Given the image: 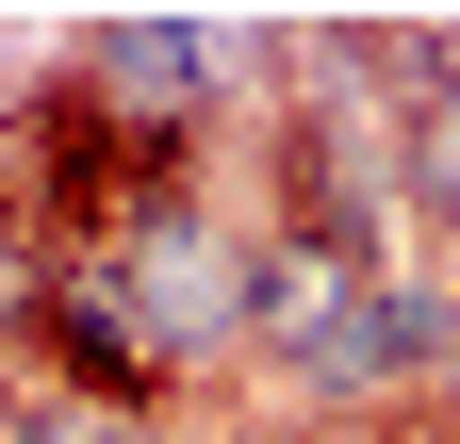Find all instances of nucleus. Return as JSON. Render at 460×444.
I'll list each match as a JSON object with an SVG mask.
<instances>
[{
  "label": "nucleus",
  "instance_id": "f257e3e1",
  "mask_svg": "<svg viewBox=\"0 0 460 444\" xmlns=\"http://www.w3.org/2000/svg\"><path fill=\"white\" fill-rule=\"evenodd\" d=\"M83 49H99V83L132 99V132H148V148H181V132H198V67H214V33H181V17H99Z\"/></svg>",
  "mask_w": 460,
  "mask_h": 444
}]
</instances>
